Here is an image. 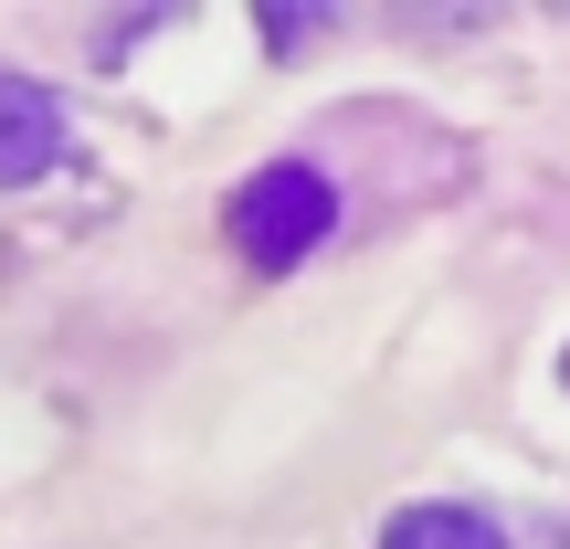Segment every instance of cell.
Returning a JSON list of instances; mask_svg holds the SVG:
<instances>
[{"label":"cell","mask_w":570,"mask_h":549,"mask_svg":"<svg viewBox=\"0 0 570 549\" xmlns=\"http://www.w3.org/2000/svg\"><path fill=\"white\" fill-rule=\"evenodd\" d=\"M233 254H244L254 275H296L306 254L338 233V180H327L317 159H265L244 190H233Z\"/></svg>","instance_id":"6da1fadb"},{"label":"cell","mask_w":570,"mask_h":549,"mask_svg":"<svg viewBox=\"0 0 570 549\" xmlns=\"http://www.w3.org/2000/svg\"><path fill=\"white\" fill-rule=\"evenodd\" d=\"M63 169V96L0 63V190H32Z\"/></svg>","instance_id":"7a4b0ae2"},{"label":"cell","mask_w":570,"mask_h":549,"mask_svg":"<svg viewBox=\"0 0 570 549\" xmlns=\"http://www.w3.org/2000/svg\"><path fill=\"white\" fill-rule=\"evenodd\" d=\"M381 549H508V518L465 508V497H412L381 518Z\"/></svg>","instance_id":"3957f363"},{"label":"cell","mask_w":570,"mask_h":549,"mask_svg":"<svg viewBox=\"0 0 570 549\" xmlns=\"http://www.w3.org/2000/svg\"><path fill=\"white\" fill-rule=\"evenodd\" d=\"M306 32H327V11H265V42H275V53H296Z\"/></svg>","instance_id":"277c9868"},{"label":"cell","mask_w":570,"mask_h":549,"mask_svg":"<svg viewBox=\"0 0 570 549\" xmlns=\"http://www.w3.org/2000/svg\"><path fill=\"white\" fill-rule=\"evenodd\" d=\"M560 391H570V349H560Z\"/></svg>","instance_id":"5b68a950"}]
</instances>
